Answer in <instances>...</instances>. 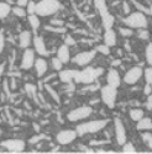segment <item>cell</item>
<instances>
[{"instance_id": "5", "label": "cell", "mask_w": 152, "mask_h": 154, "mask_svg": "<svg viewBox=\"0 0 152 154\" xmlns=\"http://www.w3.org/2000/svg\"><path fill=\"white\" fill-rule=\"evenodd\" d=\"M124 23L128 27L131 29H147L148 26V19L147 16L141 11H136V12H131V14L126 15V17L122 20Z\"/></svg>"}, {"instance_id": "23", "label": "cell", "mask_w": 152, "mask_h": 154, "mask_svg": "<svg viewBox=\"0 0 152 154\" xmlns=\"http://www.w3.org/2000/svg\"><path fill=\"white\" fill-rule=\"evenodd\" d=\"M27 21H29V25L32 30H37L40 29L41 26V21H40V16L37 14H32V15H29L27 17Z\"/></svg>"}, {"instance_id": "37", "label": "cell", "mask_w": 152, "mask_h": 154, "mask_svg": "<svg viewBox=\"0 0 152 154\" xmlns=\"http://www.w3.org/2000/svg\"><path fill=\"white\" fill-rule=\"evenodd\" d=\"M46 89H47V91H48V93L51 94V96H52V97H53V100H56L57 102H59V96L57 95V93H56V91L53 90V89H52V88H51L49 85H47V84H46Z\"/></svg>"}, {"instance_id": "46", "label": "cell", "mask_w": 152, "mask_h": 154, "mask_svg": "<svg viewBox=\"0 0 152 154\" xmlns=\"http://www.w3.org/2000/svg\"><path fill=\"white\" fill-rule=\"evenodd\" d=\"M40 138H43V136H35V137H31V138H30V143H31V144L37 143V142L40 140Z\"/></svg>"}, {"instance_id": "36", "label": "cell", "mask_w": 152, "mask_h": 154, "mask_svg": "<svg viewBox=\"0 0 152 154\" xmlns=\"http://www.w3.org/2000/svg\"><path fill=\"white\" fill-rule=\"evenodd\" d=\"M26 9V12H27V15H32V14H36V3L35 2H29L27 6L25 8Z\"/></svg>"}, {"instance_id": "30", "label": "cell", "mask_w": 152, "mask_h": 154, "mask_svg": "<svg viewBox=\"0 0 152 154\" xmlns=\"http://www.w3.org/2000/svg\"><path fill=\"white\" fill-rule=\"evenodd\" d=\"M97 51V53H101V54H104V56H109L110 54V47L106 46L105 43L104 45H99L94 48Z\"/></svg>"}, {"instance_id": "45", "label": "cell", "mask_w": 152, "mask_h": 154, "mask_svg": "<svg viewBox=\"0 0 152 154\" xmlns=\"http://www.w3.org/2000/svg\"><path fill=\"white\" fill-rule=\"evenodd\" d=\"M29 2H30V0H16V4L19 6H21V8H26Z\"/></svg>"}, {"instance_id": "29", "label": "cell", "mask_w": 152, "mask_h": 154, "mask_svg": "<svg viewBox=\"0 0 152 154\" xmlns=\"http://www.w3.org/2000/svg\"><path fill=\"white\" fill-rule=\"evenodd\" d=\"M11 12L14 14L15 16H17V17H25L27 15V12H26V9L25 8H21V6H14L11 9Z\"/></svg>"}, {"instance_id": "49", "label": "cell", "mask_w": 152, "mask_h": 154, "mask_svg": "<svg viewBox=\"0 0 152 154\" xmlns=\"http://www.w3.org/2000/svg\"><path fill=\"white\" fill-rule=\"evenodd\" d=\"M150 12H151V15H152V2H151V6H150Z\"/></svg>"}, {"instance_id": "18", "label": "cell", "mask_w": 152, "mask_h": 154, "mask_svg": "<svg viewBox=\"0 0 152 154\" xmlns=\"http://www.w3.org/2000/svg\"><path fill=\"white\" fill-rule=\"evenodd\" d=\"M32 43V35L30 31H22L19 35V46L22 49H26Z\"/></svg>"}, {"instance_id": "33", "label": "cell", "mask_w": 152, "mask_h": 154, "mask_svg": "<svg viewBox=\"0 0 152 154\" xmlns=\"http://www.w3.org/2000/svg\"><path fill=\"white\" fill-rule=\"evenodd\" d=\"M121 147H122V153H136L135 146L130 142H125Z\"/></svg>"}, {"instance_id": "6", "label": "cell", "mask_w": 152, "mask_h": 154, "mask_svg": "<svg viewBox=\"0 0 152 154\" xmlns=\"http://www.w3.org/2000/svg\"><path fill=\"white\" fill-rule=\"evenodd\" d=\"M93 113V107L89 105H83L79 107H75L73 110H71L67 113V120L71 122H79L83 120H87L92 116Z\"/></svg>"}, {"instance_id": "17", "label": "cell", "mask_w": 152, "mask_h": 154, "mask_svg": "<svg viewBox=\"0 0 152 154\" xmlns=\"http://www.w3.org/2000/svg\"><path fill=\"white\" fill-rule=\"evenodd\" d=\"M75 73L77 70L75 69H63L58 72V76H59V80L63 84H71L74 78H75Z\"/></svg>"}, {"instance_id": "2", "label": "cell", "mask_w": 152, "mask_h": 154, "mask_svg": "<svg viewBox=\"0 0 152 154\" xmlns=\"http://www.w3.org/2000/svg\"><path fill=\"white\" fill-rule=\"evenodd\" d=\"M109 120L106 119H101V120H92V121H87L83 123H79L75 127L78 136H85V134H92V133H98L100 131H103L104 128L108 126Z\"/></svg>"}, {"instance_id": "1", "label": "cell", "mask_w": 152, "mask_h": 154, "mask_svg": "<svg viewBox=\"0 0 152 154\" xmlns=\"http://www.w3.org/2000/svg\"><path fill=\"white\" fill-rule=\"evenodd\" d=\"M104 70H105L104 68H100V67L95 68V67L87 66L83 70H77L74 82L78 84H83V85H90L103 75Z\"/></svg>"}, {"instance_id": "26", "label": "cell", "mask_w": 152, "mask_h": 154, "mask_svg": "<svg viewBox=\"0 0 152 154\" xmlns=\"http://www.w3.org/2000/svg\"><path fill=\"white\" fill-rule=\"evenodd\" d=\"M45 30L48 31V32H53V33H65L67 30L66 27H63V26H53V25H46L45 26Z\"/></svg>"}, {"instance_id": "47", "label": "cell", "mask_w": 152, "mask_h": 154, "mask_svg": "<svg viewBox=\"0 0 152 154\" xmlns=\"http://www.w3.org/2000/svg\"><path fill=\"white\" fill-rule=\"evenodd\" d=\"M120 66H121V60L120 59H114L111 62V67L112 68H116V67H120Z\"/></svg>"}, {"instance_id": "14", "label": "cell", "mask_w": 152, "mask_h": 154, "mask_svg": "<svg viewBox=\"0 0 152 154\" xmlns=\"http://www.w3.org/2000/svg\"><path fill=\"white\" fill-rule=\"evenodd\" d=\"M32 43H33V49L37 54H40L41 57H48L49 56V52L46 47V43L43 41V38L41 36H35L33 40H32Z\"/></svg>"}, {"instance_id": "20", "label": "cell", "mask_w": 152, "mask_h": 154, "mask_svg": "<svg viewBox=\"0 0 152 154\" xmlns=\"http://www.w3.org/2000/svg\"><path fill=\"white\" fill-rule=\"evenodd\" d=\"M116 42H118L116 32L112 29L105 30V32H104V43L109 47H114V46H116Z\"/></svg>"}, {"instance_id": "10", "label": "cell", "mask_w": 152, "mask_h": 154, "mask_svg": "<svg viewBox=\"0 0 152 154\" xmlns=\"http://www.w3.org/2000/svg\"><path fill=\"white\" fill-rule=\"evenodd\" d=\"M95 56H97L95 49L85 51V52H79L72 58V62L74 64H77V66H79V67H87L88 64H90V62L95 58Z\"/></svg>"}, {"instance_id": "31", "label": "cell", "mask_w": 152, "mask_h": 154, "mask_svg": "<svg viewBox=\"0 0 152 154\" xmlns=\"http://www.w3.org/2000/svg\"><path fill=\"white\" fill-rule=\"evenodd\" d=\"M144 78L147 84L152 85V66H148L147 68L144 69Z\"/></svg>"}, {"instance_id": "44", "label": "cell", "mask_w": 152, "mask_h": 154, "mask_svg": "<svg viewBox=\"0 0 152 154\" xmlns=\"http://www.w3.org/2000/svg\"><path fill=\"white\" fill-rule=\"evenodd\" d=\"M65 43H66L67 46H74V45H75V41H74V38H73L72 36L68 35V36L66 37V42H65Z\"/></svg>"}, {"instance_id": "41", "label": "cell", "mask_w": 152, "mask_h": 154, "mask_svg": "<svg viewBox=\"0 0 152 154\" xmlns=\"http://www.w3.org/2000/svg\"><path fill=\"white\" fill-rule=\"evenodd\" d=\"M51 25H53V26H63L65 21L59 19H53V20H51Z\"/></svg>"}, {"instance_id": "11", "label": "cell", "mask_w": 152, "mask_h": 154, "mask_svg": "<svg viewBox=\"0 0 152 154\" xmlns=\"http://www.w3.org/2000/svg\"><path fill=\"white\" fill-rule=\"evenodd\" d=\"M78 137V133L75 130H62L56 134V140L61 146H68L73 143Z\"/></svg>"}, {"instance_id": "15", "label": "cell", "mask_w": 152, "mask_h": 154, "mask_svg": "<svg viewBox=\"0 0 152 154\" xmlns=\"http://www.w3.org/2000/svg\"><path fill=\"white\" fill-rule=\"evenodd\" d=\"M106 83L111 86H115V88H119L121 85V76H120V73L115 69V68H110L106 73Z\"/></svg>"}, {"instance_id": "34", "label": "cell", "mask_w": 152, "mask_h": 154, "mask_svg": "<svg viewBox=\"0 0 152 154\" xmlns=\"http://www.w3.org/2000/svg\"><path fill=\"white\" fill-rule=\"evenodd\" d=\"M36 90H37V88H36L35 85H32V84H26V91H27V94L30 95V97H32V99H35V100H36V95H37Z\"/></svg>"}, {"instance_id": "12", "label": "cell", "mask_w": 152, "mask_h": 154, "mask_svg": "<svg viewBox=\"0 0 152 154\" xmlns=\"http://www.w3.org/2000/svg\"><path fill=\"white\" fill-rule=\"evenodd\" d=\"M36 60V52L35 49L32 48H26L24 51L22 57H21V63H20V68L25 69V70H29L33 67Z\"/></svg>"}, {"instance_id": "42", "label": "cell", "mask_w": 152, "mask_h": 154, "mask_svg": "<svg viewBox=\"0 0 152 154\" xmlns=\"http://www.w3.org/2000/svg\"><path fill=\"white\" fill-rule=\"evenodd\" d=\"M132 2H134V4H135V6H137L138 9H140L142 12H144V14H145V12H147V14H151V12H150V9H147V8H145V6H141L140 4H138L137 2H136V0H132Z\"/></svg>"}, {"instance_id": "9", "label": "cell", "mask_w": 152, "mask_h": 154, "mask_svg": "<svg viewBox=\"0 0 152 154\" xmlns=\"http://www.w3.org/2000/svg\"><path fill=\"white\" fill-rule=\"evenodd\" d=\"M142 75H144V69L138 66H135V67L130 68L129 70H126L124 78H122V82L128 85H135L142 78Z\"/></svg>"}, {"instance_id": "7", "label": "cell", "mask_w": 152, "mask_h": 154, "mask_svg": "<svg viewBox=\"0 0 152 154\" xmlns=\"http://www.w3.org/2000/svg\"><path fill=\"white\" fill-rule=\"evenodd\" d=\"M118 88L111 86V85H105L100 89V97L101 101L109 107V109H114L118 100Z\"/></svg>"}, {"instance_id": "35", "label": "cell", "mask_w": 152, "mask_h": 154, "mask_svg": "<svg viewBox=\"0 0 152 154\" xmlns=\"http://www.w3.org/2000/svg\"><path fill=\"white\" fill-rule=\"evenodd\" d=\"M119 31H120V35L122 37H131L134 35V31L131 27H120Z\"/></svg>"}, {"instance_id": "22", "label": "cell", "mask_w": 152, "mask_h": 154, "mask_svg": "<svg viewBox=\"0 0 152 154\" xmlns=\"http://www.w3.org/2000/svg\"><path fill=\"white\" fill-rule=\"evenodd\" d=\"M144 116H145V112H144V110L140 109V107H132V109H130V111H129V117H130V120H132L134 122H137L138 120H141Z\"/></svg>"}, {"instance_id": "28", "label": "cell", "mask_w": 152, "mask_h": 154, "mask_svg": "<svg viewBox=\"0 0 152 154\" xmlns=\"http://www.w3.org/2000/svg\"><path fill=\"white\" fill-rule=\"evenodd\" d=\"M145 58L148 66H152V42H148L145 48Z\"/></svg>"}, {"instance_id": "32", "label": "cell", "mask_w": 152, "mask_h": 154, "mask_svg": "<svg viewBox=\"0 0 152 154\" xmlns=\"http://www.w3.org/2000/svg\"><path fill=\"white\" fill-rule=\"evenodd\" d=\"M137 37L142 41H148L150 40V31L147 29H138L137 31Z\"/></svg>"}, {"instance_id": "27", "label": "cell", "mask_w": 152, "mask_h": 154, "mask_svg": "<svg viewBox=\"0 0 152 154\" xmlns=\"http://www.w3.org/2000/svg\"><path fill=\"white\" fill-rule=\"evenodd\" d=\"M63 63L58 57H53L52 59H51V66H52V68H53V70H56V72H59V70H62L63 69Z\"/></svg>"}, {"instance_id": "8", "label": "cell", "mask_w": 152, "mask_h": 154, "mask_svg": "<svg viewBox=\"0 0 152 154\" xmlns=\"http://www.w3.org/2000/svg\"><path fill=\"white\" fill-rule=\"evenodd\" d=\"M0 146L3 148H5L8 152L10 153H21L26 148V143L22 139H17V138H11V139H5L0 142Z\"/></svg>"}, {"instance_id": "21", "label": "cell", "mask_w": 152, "mask_h": 154, "mask_svg": "<svg viewBox=\"0 0 152 154\" xmlns=\"http://www.w3.org/2000/svg\"><path fill=\"white\" fill-rule=\"evenodd\" d=\"M136 130L140 131V132H144V131H151L152 130V119L150 117H142L141 120L137 121V125H136Z\"/></svg>"}, {"instance_id": "19", "label": "cell", "mask_w": 152, "mask_h": 154, "mask_svg": "<svg viewBox=\"0 0 152 154\" xmlns=\"http://www.w3.org/2000/svg\"><path fill=\"white\" fill-rule=\"evenodd\" d=\"M57 57L65 63L67 64L69 60H71V51H69V46H67L66 43L58 47L57 49Z\"/></svg>"}, {"instance_id": "40", "label": "cell", "mask_w": 152, "mask_h": 154, "mask_svg": "<svg viewBox=\"0 0 152 154\" xmlns=\"http://www.w3.org/2000/svg\"><path fill=\"white\" fill-rule=\"evenodd\" d=\"M145 106H146V109H147V110L152 111V94H150V95L147 96V100H146Z\"/></svg>"}, {"instance_id": "3", "label": "cell", "mask_w": 152, "mask_h": 154, "mask_svg": "<svg viewBox=\"0 0 152 154\" xmlns=\"http://www.w3.org/2000/svg\"><path fill=\"white\" fill-rule=\"evenodd\" d=\"M61 9V3L58 0H40L36 3V14L42 17H48L55 15Z\"/></svg>"}, {"instance_id": "38", "label": "cell", "mask_w": 152, "mask_h": 154, "mask_svg": "<svg viewBox=\"0 0 152 154\" xmlns=\"http://www.w3.org/2000/svg\"><path fill=\"white\" fill-rule=\"evenodd\" d=\"M4 47H5V37H4L3 31H0V54L3 53Z\"/></svg>"}, {"instance_id": "24", "label": "cell", "mask_w": 152, "mask_h": 154, "mask_svg": "<svg viewBox=\"0 0 152 154\" xmlns=\"http://www.w3.org/2000/svg\"><path fill=\"white\" fill-rule=\"evenodd\" d=\"M11 6L10 4L8 3H4V2H0V19H5L10 12H11Z\"/></svg>"}, {"instance_id": "43", "label": "cell", "mask_w": 152, "mask_h": 154, "mask_svg": "<svg viewBox=\"0 0 152 154\" xmlns=\"http://www.w3.org/2000/svg\"><path fill=\"white\" fill-rule=\"evenodd\" d=\"M144 94H145L146 96H148L150 94H152V85H151V84H147V83H146V85H145V88H144Z\"/></svg>"}, {"instance_id": "48", "label": "cell", "mask_w": 152, "mask_h": 154, "mask_svg": "<svg viewBox=\"0 0 152 154\" xmlns=\"http://www.w3.org/2000/svg\"><path fill=\"white\" fill-rule=\"evenodd\" d=\"M4 70H5V64L4 63H0V76L4 75Z\"/></svg>"}, {"instance_id": "25", "label": "cell", "mask_w": 152, "mask_h": 154, "mask_svg": "<svg viewBox=\"0 0 152 154\" xmlns=\"http://www.w3.org/2000/svg\"><path fill=\"white\" fill-rule=\"evenodd\" d=\"M141 138H142V142L146 144V147L152 150V132H150V131H144V132L141 133Z\"/></svg>"}, {"instance_id": "13", "label": "cell", "mask_w": 152, "mask_h": 154, "mask_svg": "<svg viewBox=\"0 0 152 154\" xmlns=\"http://www.w3.org/2000/svg\"><path fill=\"white\" fill-rule=\"evenodd\" d=\"M114 128H115V138L119 146H122L126 140H128V134H126L125 125L120 119L114 120Z\"/></svg>"}, {"instance_id": "4", "label": "cell", "mask_w": 152, "mask_h": 154, "mask_svg": "<svg viewBox=\"0 0 152 154\" xmlns=\"http://www.w3.org/2000/svg\"><path fill=\"white\" fill-rule=\"evenodd\" d=\"M94 6L99 11L100 17H101V25L105 30L112 29L114 22H115V17H114L108 9L106 0H94Z\"/></svg>"}, {"instance_id": "39", "label": "cell", "mask_w": 152, "mask_h": 154, "mask_svg": "<svg viewBox=\"0 0 152 154\" xmlns=\"http://www.w3.org/2000/svg\"><path fill=\"white\" fill-rule=\"evenodd\" d=\"M122 11H124V14H126V15L131 14V9H130V5H129L128 2H122Z\"/></svg>"}, {"instance_id": "16", "label": "cell", "mask_w": 152, "mask_h": 154, "mask_svg": "<svg viewBox=\"0 0 152 154\" xmlns=\"http://www.w3.org/2000/svg\"><path fill=\"white\" fill-rule=\"evenodd\" d=\"M35 70H36V75L39 76V78H43V76L47 74V70H48V63L47 60L45 59V57L42 58H37L35 60Z\"/></svg>"}]
</instances>
